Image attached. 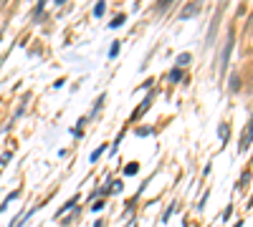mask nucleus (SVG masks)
Here are the masks:
<instances>
[{"instance_id":"nucleus-8","label":"nucleus","mask_w":253,"mask_h":227,"mask_svg":"<svg viewBox=\"0 0 253 227\" xmlns=\"http://www.w3.org/2000/svg\"><path fill=\"white\" fill-rule=\"evenodd\" d=\"M190 64V53H180L177 56V68H182V66H187Z\"/></svg>"},{"instance_id":"nucleus-4","label":"nucleus","mask_w":253,"mask_h":227,"mask_svg":"<svg viewBox=\"0 0 253 227\" xmlns=\"http://www.w3.org/2000/svg\"><path fill=\"white\" fill-rule=\"evenodd\" d=\"M104 10H107V3H104V0H99V3L94 5V18H101Z\"/></svg>"},{"instance_id":"nucleus-6","label":"nucleus","mask_w":253,"mask_h":227,"mask_svg":"<svg viewBox=\"0 0 253 227\" xmlns=\"http://www.w3.org/2000/svg\"><path fill=\"white\" fill-rule=\"evenodd\" d=\"M126 23V15H117L114 20H112V23H109V28L114 31V28H119V26H124Z\"/></svg>"},{"instance_id":"nucleus-3","label":"nucleus","mask_w":253,"mask_h":227,"mask_svg":"<svg viewBox=\"0 0 253 227\" xmlns=\"http://www.w3.org/2000/svg\"><path fill=\"white\" fill-rule=\"evenodd\" d=\"M167 78H170V81H172V84H177V81H182V71H180V68L175 66V68H172L170 73H167Z\"/></svg>"},{"instance_id":"nucleus-9","label":"nucleus","mask_w":253,"mask_h":227,"mask_svg":"<svg viewBox=\"0 0 253 227\" xmlns=\"http://www.w3.org/2000/svg\"><path fill=\"white\" fill-rule=\"evenodd\" d=\"M104 149H107V147H104V144H101V147H96L94 152H91V157H89V162H96L101 154H104Z\"/></svg>"},{"instance_id":"nucleus-16","label":"nucleus","mask_w":253,"mask_h":227,"mask_svg":"<svg viewBox=\"0 0 253 227\" xmlns=\"http://www.w3.org/2000/svg\"><path fill=\"white\" fill-rule=\"evenodd\" d=\"M56 3H58V5H61V3H66V0H56Z\"/></svg>"},{"instance_id":"nucleus-1","label":"nucleus","mask_w":253,"mask_h":227,"mask_svg":"<svg viewBox=\"0 0 253 227\" xmlns=\"http://www.w3.org/2000/svg\"><path fill=\"white\" fill-rule=\"evenodd\" d=\"M200 5H203V0H193V3H190L187 8H182V13H180V18L182 20H187V18H193L198 10H200Z\"/></svg>"},{"instance_id":"nucleus-5","label":"nucleus","mask_w":253,"mask_h":227,"mask_svg":"<svg viewBox=\"0 0 253 227\" xmlns=\"http://www.w3.org/2000/svg\"><path fill=\"white\" fill-rule=\"evenodd\" d=\"M76 202H79V197H71V199H69V202H66V204H63V207H61V210H58V217H61V215H63V212H69V210H71V207H74V204H76Z\"/></svg>"},{"instance_id":"nucleus-2","label":"nucleus","mask_w":253,"mask_h":227,"mask_svg":"<svg viewBox=\"0 0 253 227\" xmlns=\"http://www.w3.org/2000/svg\"><path fill=\"white\" fill-rule=\"evenodd\" d=\"M248 144H251V124L246 127V134H243V139H241V152L248 149Z\"/></svg>"},{"instance_id":"nucleus-11","label":"nucleus","mask_w":253,"mask_h":227,"mask_svg":"<svg viewBox=\"0 0 253 227\" xmlns=\"http://www.w3.org/2000/svg\"><path fill=\"white\" fill-rule=\"evenodd\" d=\"M137 134H139V136H150V134H152V127H139Z\"/></svg>"},{"instance_id":"nucleus-14","label":"nucleus","mask_w":253,"mask_h":227,"mask_svg":"<svg viewBox=\"0 0 253 227\" xmlns=\"http://www.w3.org/2000/svg\"><path fill=\"white\" fill-rule=\"evenodd\" d=\"M175 212V204H170V207H167V212H165V217L162 220H170V215Z\"/></svg>"},{"instance_id":"nucleus-7","label":"nucleus","mask_w":253,"mask_h":227,"mask_svg":"<svg viewBox=\"0 0 253 227\" xmlns=\"http://www.w3.org/2000/svg\"><path fill=\"white\" fill-rule=\"evenodd\" d=\"M137 169H139V164H137V162H132V164H126L124 174H126V177H132V174H137Z\"/></svg>"},{"instance_id":"nucleus-15","label":"nucleus","mask_w":253,"mask_h":227,"mask_svg":"<svg viewBox=\"0 0 253 227\" xmlns=\"http://www.w3.org/2000/svg\"><path fill=\"white\" fill-rule=\"evenodd\" d=\"M220 136H223V144H225V136H228V127H220Z\"/></svg>"},{"instance_id":"nucleus-12","label":"nucleus","mask_w":253,"mask_h":227,"mask_svg":"<svg viewBox=\"0 0 253 227\" xmlns=\"http://www.w3.org/2000/svg\"><path fill=\"white\" fill-rule=\"evenodd\" d=\"M172 3V0H160V3H157V10H167V5H170Z\"/></svg>"},{"instance_id":"nucleus-13","label":"nucleus","mask_w":253,"mask_h":227,"mask_svg":"<svg viewBox=\"0 0 253 227\" xmlns=\"http://www.w3.org/2000/svg\"><path fill=\"white\" fill-rule=\"evenodd\" d=\"M104 204H107L104 199H101V202H94V207H91V210H94V212H99V210H104Z\"/></svg>"},{"instance_id":"nucleus-10","label":"nucleus","mask_w":253,"mask_h":227,"mask_svg":"<svg viewBox=\"0 0 253 227\" xmlns=\"http://www.w3.org/2000/svg\"><path fill=\"white\" fill-rule=\"evenodd\" d=\"M119 40H114V43H112V48H109V58H117V53H119Z\"/></svg>"}]
</instances>
